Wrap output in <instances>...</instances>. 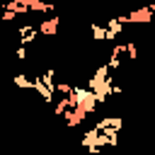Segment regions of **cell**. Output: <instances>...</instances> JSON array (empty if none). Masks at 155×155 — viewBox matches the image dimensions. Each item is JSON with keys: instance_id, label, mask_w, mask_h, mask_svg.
Here are the masks:
<instances>
[{"instance_id": "8992f818", "label": "cell", "mask_w": 155, "mask_h": 155, "mask_svg": "<svg viewBox=\"0 0 155 155\" xmlns=\"http://www.w3.org/2000/svg\"><path fill=\"white\" fill-rule=\"evenodd\" d=\"M56 27H58V19H48V22H41V24H39V31L51 36V34L56 31Z\"/></svg>"}, {"instance_id": "52a82bcc", "label": "cell", "mask_w": 155, "mask_h": 155, "mask_svg": "<svg viewBox=\"0 0 155 155\" xmlns=\"http://www.w3.org/2000/svg\"><path fill=\"white\" fill-rule=\"evenodd\" d=\"M73 90H75V85H68V82H56V92H58V94H63V97H70V94H73Z\"/></svg>"}, {"instance_id": "5b68a950", "label": "cell", "mask_w": 155, "mask_h": 155, "mask_svg": "<svg viewBox=\"0 0 155 155\" xmlns=\"http://www.w3.org/2000/svg\"><path fill=\"white\" fill-rule=\"evenodd\" d=\"M15 85H17V87H22V90H34V80H29L24 73H19V75L15 78Z\"/></svg>"}, {"instance_id": "30bf717a", "label": "cell", "mask_w": 155, "mask_h": 155, "mask_svg": "<svg viewBox=\"0 0 155 155\" xmlns=\"http://www.w3.org/2000/svg\"><path fill=\"white\" fill-rule=\"evenodd\" d=\"M148 7H150V12H155V2H153V5H148Z\"/></svg>"}, {"instance_id": "ba28073f", "label": "cell", "mask_w": 155, "mask_h": 155, "mask_svg": "<svg viewBox=\"0 0 155 155\" xmlns=\"http://www.w3.org/2000/svg\"><path fill=\"white\" fill-rule=\"evenodd\" d=\"M107 65H109V68H111V70H114V68H119V65H121V58H119V56H111V58H109V63H107Z\"/></svg>"}, {"instance_id": "7a4b0ae2", "label": "cell", "mask_w": 155, "mask_h": 155, "mask_svg": "<svg viewBox=\"0 0 155 155\" xmlns=\"http://www.w3.org/2000/svg\"><path fill=\"white\" fill-rule=\"evenodd\" d=\"M121 124H124V119H121V116H104V119H99V121H97V126H94V128H97V131H107V128H116V131H119V128H121Z\"/></svg>"}, {"instance_id": "3957f363", "label": "cell", "mask_w": 155, "mask_h": 155, "mask_svg": "<svg viewBox=\"0 0 155 155\" xmlns=\"http://www.w3.org/2000/svg\"><path fill=\"white\" fill-rule=\"evenodd\" d=\"M34 90L39 92V97H41L46 104H53V90L46 87V85L41 82V78H34Z\"/></svg>"}, {"instance_id": "6da1fadb", "label": "cell", "mask_w": 155, "mask_h": 155, "mask_svg": "<svg viewBox=\"0 0 155 155\" xmlns=\"http://www.w3.org/2000/svg\"><path fill=\"white\" fill-rule=\"evenodd\" d=\"M36 34H39V27H34V24L19 27V46H29V44L36 39Z\"/></svg>"}, {"instance_id": "277c9868", "label": "cell", "mask_w": 155, "mask_h": 155, "mask_svg": "<svg viewBox=\"0 0 155 155\" xmlns=\"http://www.w3.org/2000/svg\"><path fill=\"white\" fill-rule=\"evenodd\" d=\"M41 82L56 92V70H53V68H46V70H44V75H41Z\"/></svg>"}, {"instance_id": "9c48e42d", "label": "cell", "mask_w": 155, "mask_h": 155, "mask_svg": "<svg viewBox=\"0 0 155 155\" xmlns=\"http://www.w3.org/2000/svg\"><path fill=\"white\" fill-rule=\"evenodd\" d=\"M17 58H19V61L27 58V46H17Z\"/></svg>"}]
</instances>
